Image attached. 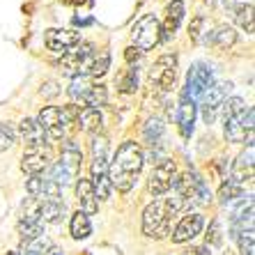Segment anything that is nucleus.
<instances>
[{
  "label": "nucleus",
  "mask_w": 255,
  "mask_h": 255,
  "mask_svg": "<svg viewBox=\"0 0 255 255\" xmlns=\"http://www.w3.org/2000/svg\"><path fill=\"white\" fill-rule=\"evenodd\" d=\"M142 163H145V156H142L140 145L133 140L122 142L118 147V152H115L113 161L108 163V179H111V186L118 189L120 193L131 191V186L136 184V177L142 170Z\"/></svg>",
  "instance_id": "f257e3e1"
},
{
  "label": "nucleus",
  "mask_w": 255,
  "mask_h": 255,
  "mask_svg": "<svg viewBox=\"0 0 255 255\" xmlns=\"http://www.w3.org/2000/svg\"><path fill=\"white\" fill-rule=\"evenodd\" d=\"M175 209H172L170 200L168 198H156L154 202H149L145 212H142V232L147 237H163L170 232V221L175 216Z\"/></svg>",
  "instance_id": "f03ea898"
},
{
  "label": "nucleus",
  "mask_w": 255,
  "mask_h": 255,
  "mask_svg": "<svg viewBox=\"0 0 255 255\" xmlns=\"http://www.w3.org/2000/svg\"><path fill=\"white\" fill-rule=\"evenodd\" d=\"M81 161H83V154H81V147L76 142H65L62 145V156H60L58 163H53L51 168V177L58 186L71 184L74 179L78 177V170H81Z\"/></svg>",
  "instance_id": "7ed1b4c3"
},
{
  "label": "nucleus",
  "mask_w": 255,
  "mask_h": 255,
  "mask_svg": "<svg viewBox=\"0 0 255 255\" xmlns=\"http://www.w3.org/2000/svg\"><path fill=\"white\" fill-rule=\"evenodd\" d=\"M131 37H133V46L138 51H152L156 44L161 42V23L154 14H145L133 23L131 28Z\"/></svg>",
  "instance_id": "20e7f679"
},
{
  "label": "nucleus",
  "mask_w": 255,
  "mask_h": 255,
  "mask_svg": "<svg viewBox=\"0 0 255 255\" xmlns=\"http://www.w3.org/2000/svg\"><path fill=\"white\" fill-rule=\"evenodd\" d=\"M92 58H95L92 44H78V46H74L71 51H67V53L62 55L60 69H62V74H67V76H74V78L83 76V74H88Z\"/></svg>",
  "instance_id": "39448f33"
},
{
  "label": "nucleus",
  "mask_w": 255,
  "mask_h": 255,
  "mask_svg": "<svg viewBox=\"0 0 255 255\" xmlns=\"http://www.w3.org/2000/svg\"><path fill=\"white\" fill-rule=\"evenodd\" d=\"M214 85V71L212 67H207L205 62H196L186 74V85H184V95L189 99H200L205 92Z\"/></svg>",
  "instance_id": "423d86ee"
},
{
  "label": "nucleus",
  "mask_w": 255,
  "mask_h": 255,
  "mask_svg": "<svg viewBox=\"0 0 255 255\" xmlns=\"http://www.w3.org/2000/svg\"><path fill=\"white\" fill-rule=\"evenodd\" d=\"M232 90V83L230 81H223V83H214L212 88L200 97L202 104H200V111H202V120L205 125H214V120L219 115L223 101L228 99V92Z\"/></svg>",
  "instance_id": "0eeeda50"
},
{
  "label": "nucleus",
  "mask_w": 255,
  "mask_h": 255,
  "mask_svg": "<svg viewBox=\"0 0 255 255\" xmlns=\"http://www.w3.org/2000/svg\"><path fill=\"white\" fill-rule=\"evenodd\" d=\"M175 172H177V166H175V161L170 159H163L159 161L154 166V170H152V175H149V193L154 198L163 196L166 191L172 189V182H175Z\"/></svg>",
  "instance_id": "6e6552de"
},
{
  "label": "nucleus",
  "mask_w": 255,
  "mask_h": 255,
  "mask_svg": "<svg viewBox=\"0 0 255 255\" xmlns=\"http://www.w3.org/2000/svg\"><path fill=\"white\" fill-rule=\"evenodd\" d=\"M175 78H177V58L170 53L161 55L149 69V81L161 90H170Z\"/></svg>",
  "instance_id": "1a4fd4ad"
},
{
  "label": "nucleus",
  "mask_w": 255,
  "mask_h": 255,
  "mask_svg": "<svg viewBox=\"0 0 255 255\" xmlns=\"http://www.w3.org/2000/svg\"><path fill=\"white\" fill-rule=\"evenodd\" d=\"M90 184L95 189L97 200H108L111 198V179H108V156H92V166H90Z\"/></svg>",
  "instance_id": "9d476101"
},
{
  "label": "nucleus",
  "mask_w": 255,
  "mask_h": 255,
  "mask_svg": "<svg viewBox=\"0 0 255 255\" xmlns=\"http://www.w3.org/2000/svg\"><path fill=\"white\" fill-rule=\"evenodd\" d=\"M44 42H46V48H48V51L65 55L67 51H71L74 46H78V44H81V32H76V30L51 28V30H46V37H44Z\"/></svg>",
  "instance_id": "9b49d317"
},
{
  "label": "nucleus",
  "mask_w": 255,
  "mask_h": 255,
  "mask_svg": "<svg viewBox=\"0 0 255 255\" xmlns=\"http://www.w3.org/2000/svg\"><path fill=\"white\" fill-rule=\"evenodd\" d=\"M37 122L46 131V136L53 138V140L65 136V129L69 127V122H67L65 115H62V108H58V106H46L42 113H39Z\"/></svg>",
  "instance_id": "f8f14e48"
},
{
  "label": "nucleus",
  "mask_w": 255,
  "mask_h": 255,
  "mask_svg": "<svg viewBox=\"0 0 255 255\" xmlns=\"http://www.w3.org/2000/svg\"><path fill=\"white\" fill-rule=\"evenodd\" d=\"M202 226H205V219H202L200 214H196V212L186 214V216H182V221H179L177 226H175V230H172V242L175 244L191 242L196 235H200Z\"/></svg>",
  "instance_id": "ddd939ff"
},
{
  "label": "nucleus",
  "mask_w": 255,
  "mask_h": 255,
  "mask_svg": "<svg viewBox=\"0 0 255 255\" xmlns=\"http://www.w3.org/2000/svg\"><path fill=\"white\" fill-rule=\"evenodd\" d=\"M25 214L37 216L42 223H58L62 219V214H65V205L60 200H53V198H44V200L35 202L32 209H28Z\"/></svg>",
  "instance_id": "4468645a"
},
{
  "label": "nucleus",
  "mask_w": 255,
  "mask_h": 255,
  "mask_svg": "<svg viewBox=\"0 0 255 255\" xmlns=\"http://www.w3.org/2000/svg\"><path fill=\"white\" fill-rule=\"evenodd\" d=\"M18 133H21V138H23V142L30 147H44L48 142V136L46 131L42 129V125L37 122V120H21V125H18Z\"/></svg>",
  "instance_id": "2eb2a0df"
},
{
  "label": "nucleus",
  "mask_w": 255,
  "mask_h": 255,
  "mask_svg": "<svg viewBox=\"0 0 255 255\" xmlns=\"http://www.w3.org/2000/svg\"><path fill=\"white\" fill-rule=\"evenodd\" d=\"M182 18H184V2L182 0H172L166 7V21L161 25V42L172 39V35L177 32L179 23H182Z\"/></svg>",
  "instance_id": "dca6fc26"
},
{
  "label": "nucleus",
  "mask_w": 255,
  "mask_h": 255,
  "mask_svg": "<svg viewBox=\"0 0 255 255\" xmlns=\"http://www.w3.org/2000/svg\"><path fill=\"white\" fill-rule=\"evenodd\" d=\"M48 163H51V154H48V149H44V147H30L23 154V159H21V168H23V172H28V175H39V172H44L48 168Z\"/></svg>",
  "instance_id": "f3484780"
},
{
  "label": "nucleus",
  "mask_w": 255,
  "mask_h": 255,
  "mask_svg": "<svg viewBox=\"0 0 255 255\" xmlns=\"http://www.w3.org/2000/svg\"><path fill=\"white\" fill-rule=\"evenodd\" d=\"M193 122H196V101L182 92V101H179V111H177V125L182 136L189 138L193 133Z\"/></svg>",
  "instance_id": "a211bd4d"
},
{
  "label": "nucleus",
  "mask_w": 255,
  "mask_h": 255,
  "mask_svg": "<svg viewBox=\"0 0 255 255\" xmlns=\"http://www.w3.org/2000/svg\"><path fill=\"white\" fill-rule=\"evenodd\" d=\"M76 198H78V205H81V209H78V212L97 214V209H99V200H97L95 189H92V184H90V179H83V177L78 179Z\"/></svg>",
  "instance_id": "6ab92c4d"
},
{
  "label": "nucleus",
  "mask_w": 255,
  "mask_h": 255,
  "mask_svg": "<svg viewBox=\"0 0 255 255\" xmlns=\"http://www.w3.org/2000/svg\"><path fill=\"white\" fill-rule=\"evenodd\" d=\"M78 127L88 133H97L104 125V118H101V111L99 108H83V111H78V118H76Z\"/></svg>",
  "instance_id": "aec40b11"
},
{
  "label": "nucleus",
  "mask_w": 255,
  "mask_h": 255,
  "mask_svg": "<svg viewBox=\"0 0 255 255\" xmlns=\"http://www.w3.org/2000/svg\"><path fill=\"white\" fill-rule=\"evenodd\" d=\"M18 235H21V239H23V242L42 237V235H44V223L37 219V216L25 214L23 219H21V223H18Z\"/></svg>",
  "instance_id": "412c9836"
},
{
  "label": "nucleus",
  "mask_w": 255,
  "mask_h": 255,
  "mask_svg": "<svg viewBox=\"0 0 255 255\" xmlns=\"http://www.w3.org/2000/svg\"><path fill=\"white\" fill-rule=\"evenodd\" d=\"M207 42L216 48H230L232 44L237 42V32L230 25H219L212 35H207Z\"/></svg>",
  "instance_id": "4be33fe9"
},
{
  "label": "nucleus",
  "mask_w": 255,
  "mask_h": 255,
  "mask_svg": "<svg viewBox=\"0 0 255 255\" xmlns=\"http://www.w3.org/2000/svg\"><path fill=\"white\" fill-rule=\"evenodd\" d=\"M51 246H53L51 239H48L46 235H42V237H37V239L21 242V253L18 255H46V251L51 249Z\"/></svg>",
  "instance_id": "5701e85b"
},
{
  "label": "nucleus",
  "mask_w": 255,
  "mask_h": 255,
  "mask_svg": "<svg viewBox=\"0 0 255 255\" xmlns=\"http://www.w3.org/2000/svg\"><path fill=\"white\" fill-rule=\"evenodd\" d=\"M71 237L74 239H85L92 235V226H90V219L88 214L83 212H76L74 216H71Z\"/></svg>",
  "instance_id": "b1692460"
},
{
  "label": "nucleus",
  "mask_w": 255,
  "mask_h": 255,
  "mask_svg": "<svg viewBox=\"0 0 255 255\" xmlns=\"http://www.w3.org/2000/svg\"><path fill=\"white\" fill-rule=\"evenodd\" d=\"M106 101H108L106 85H92L90 92L85 95L83 104H85V108H101V106H106Z\"/></svg>",
  "instance_id": "393cba45"
},
{
  "label": "nucleus",
  "mask_w": 255,
  "mask_h": 255,
  "mask_svg": "<svg viewBox=\"0 0 255 255\" xmlns=\"http://www.w3.org/2000/svg\"><path fill=\"white\" fill-rule=\"evenodd\" d=\"M221 111H223V120L242 118V115L246 113V101H244L242 97H230V99L223 101Z\"/></svg>",
  "instance_id": "a878e982"
},
{
  "label": "nucleus",
  "mask_w": 255,
  "mask_h": 255,
  "mask_svg": "<svg viewBox=\"0 0 255 255\" xmlns=\"http://www.w3.org/2000/svg\"><path fill=\"white\" fill-rule=\"evenodd\" d=\"M108 67H111V53H108V51H101V55H95V58H92L88 74L90 76H95V78H99L108 71Z\"/></svg>",
  "instance_id": "bb28decb"
},
{
  "label": "nucleus",
  "mask_w": 255,
  "mask_h": 255,
  "mask_svg": "<svg viewBox=\"0 0 255 255\" xmlns=\"http://www.w3.org/2000/svg\"><path fill=\"white\" fill-rule=\"evenodd\" d=\"M242 196H244V186L239 184V182H235V179H228L219 191V198L226 202V205L232 200H237V198H242Z\"/></svg>",
  "instance_id": "cd10ccee"
},
{
  "label": "nucleus",
  "mask_w": 255,
  "mask_h": 255,
  "mask_svg": "<svg viewBox=\"0 0 255 255\" xmlns=\"http://www.w3.org/2000/svg\"><path fill=\"white\" fill-rule=\"evenodd\" d=\"M235 21H237L246 32H253V7L251 5H237L235 7Z\"/></svg>",
  "instance_id": "c85d7f7f"
},
{
  "label": "nucleus",
  "mask_w": 255,
  "mask_h": 255,
  "mask_svg": "<svg viewBox=\"0 0 255 255\" xmlns=\"http://www.w3.org/2000/svg\"><path fill=\"white\" fill-rule=\"evenodd\" d=\"M90 88H92V83H90L85 76H76L74 81H71V88H69V97L74 101H83L85 95L90 92Z\"/></svg>",
  "instance_id": "c756f323"
},
{
  "label": "nucleus",
  "mask_w": 255,
  "mask_h": 255,
  "mask_svg": "<svg viewBox=\"0 0 255 255\" xmlns=\"http://www.w3.org/2000/svg\"><path fill=\"white\" fill-rule=\"evenodd\" d=\"M161 136H163V125H161V120L152 118L147 125H145V140L154 147V145H159Z\"/></svg>",
  "instance_id": "7c9ffc66"
},
{
  "label": "nucleus",
  "mask_w": 255,
  "mask_h": 255,
  "mask_svg": "<svg viewBox=\"0 0 255 255\" xmlns=\"http://www.w3.org/2000/svg\"><path fill=\"white\" fill-rule=\"evenodd\" d=\"M14 140H16L14 129L9 125H5V122H0V152H5V149L12 147Z\"/></svg>",
  "instance_id": "2f4dec72"
},
{
  "label": "nucleus",
  "mask_w": 255,
  "mask_h": 255,
  "mask_svg": "<svg viewBox=\"0 0 255 255\" xmlns=\"http://www.w3.org/2000/svg\"><path fill=\"white\" fill-rule=\"evenodd\" d=\"M136 88H138V74H136V69H129L127 76L122 78V83H120V90L125 95H131V92H136Z\"/></svg>",
  "instance_id": "473e14b6"
},
{
  "label": "nucleus",
  "mask_w": 255,
  "mask_h": 255,
  "mask_svg": "<svg viewBox=\"0 0 255 255\" xmlns=\"http://www.w3.org/2000/svg\"><path fill=\"white\" fill-rule=\"evenodd\" d=\"M237 239H239V246H242V255H253V230H246Z\"/></svg>",
  "instance_id": "72a5a7b5"
},
{
  "label": "nucleus",
  "mask_w": 255,
  "mask_h": 255,
  "mask_svg": "<svg viewBox=\"0 0 255 255\" xmlns=\"http://www.w3.org/2000/svg\"><path fill=\"white\" fill-rule=\"evenodd\" d=\"M202 25H205V16H196L193 21H191V25H189V35H191V39H193V42H198V39H200V30H202Z\"/></svg>",
  "instance_id": "f704fd0d"
},
{
  "label": "nucleus",
  "mask_w": 255,
  "mask_h": 255,
  "mask_svg": "<svg viewBox=\"0 0 255 255\" xmlns=\"http://www.w3.org/2000/svg\"><path fill=\"white\" fill-rule=\"evenodd\" d=\"M60 90H58V83L55 81H46V83L42 85V95L44 97H55Z\"/></svg>",
  "instance_id": "c9c22d12"
},
{
  "label": "nucleus",
  "mask_w": 255,
  "mask_h": 255,
  "mask_svg": "<svg viewBox=\"0 0 255 255\" xmlns=\"http://www.w3.org/2000/svg\"><path fill=\"white\" fill-rule=\"evenodd\" d=\"M138 58H140V51H138L136 46H129L125 51V60L129 62V65H133V62H138Z\"/></svg>",
  "instance_id": "e433bc0d"
},
{
  "label": "nucleus",
  "mask_w": 255,
  "mask_h": 255,
  "mask_svg": "<svg viewBox=\"0 0 255 255\" xmlns=\"http://www.w3.org/2000/svg\"><path fill=\"white\" fill-rule=\"evenodd\" d=\"M212 242V244H219L221 242V237H219V221H214L212 223V237H207V244Z\"/></svg>",
  "instance_id": "4c0bfd02"
},
{
  "label": "nucleus",
  "mask_w": 255,
  "mask_h": 255,
  "mask_svg": "<svg viewBox=\"0 0 255 255\" xmlns=\"http://www.w3.org/2000/svg\"><path fill=\"white\" fill-rule=\"evenodd\" d=\"M46 255H62V249H55V246H51V249L46 251Z\"/></svg>",
  "instance_id": "58836bf2"
},
{
  "label": "nucleus",
  "mask_w": 255,
  "mask_h": 255,
  "mask_svg": "<svg viewBox=\"0 0 255 255\" xmlns=\"http://www.w3.org/2000/svg\"><path fill=\"white\" fill-rule=\"evenodd\" d=\"M67 5H81V2H83V0H65Z\"/></svg>",
  "instance_id": "ea45409f"
},
{
  "label": "nucleus",
  "mask_w": 255,
  "mask_h": 255,
  "mask_svg": "<svg viewBox=\"0 0 255 255\" xmlns=\"http://www.w3.org/2000/svg\"><path fill=\"white\" fill-rule=\"evenodd\" d=\"M7 255H18V253H16V251H9V253H7Z\"/></svg>",
  "instance_id": "a19ab883"
}]
</instances>
